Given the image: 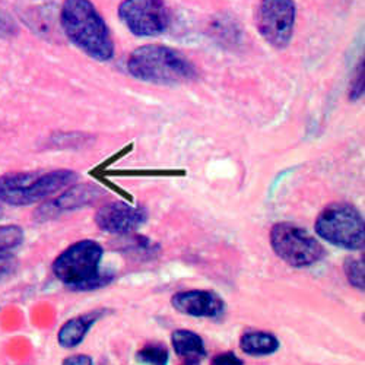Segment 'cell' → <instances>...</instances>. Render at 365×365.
I'll return each instance as SVG.
<instances>
[{"label":"cell","mask_w":365,"mask_h":365,"mask_svg":"<svg viewBox=\"0 0 365 365\" xmlns=\"http://www.w3.org/2000/svg\"><path fill=\"white\" fill-rule=\"evenodd\" d=\"M60 26L68 40L88 57L97 62H110L114 57L110 28L91 0H65Z\"/></svg>","instance_id":"6da1fadb"},{"label":"cell","mask_w":365,"mask_h":365,"mask_svg":"<svg viewBox=\"0 0 365 365\" xmlns=\"http://www.w3.org/2000/svg\"><path fill=\"white\" fill-rule=\"evenodd\" d=\"M104 249L94 240H82L69 246L53 262L54 277L72 291H93L108 285L114 275L101 269Z\"/></svg>","instance_id":"7a4b0ae2"},{"label":"cell","mask_w":365,"mask_h":365,"mask_svg":"<svg viewBox=\"0 0 365 365\" xmlns=\"http://www.w3.org/2000/svg\"><path fill=\"white\" fill-rule=\"evenodd\" d=\"M128 72L143 82L178 85L195 81L197 69L175 48L148 44L136 48L128 58Z\"/></svg>","instance_id":"3957f363"},{"label":"cell","mask_w":365,"mask_h":365,"mask_svg":"<svg viewBox=\"0 0 365 365\" xmlns=\"http://www.w3.org/2000/svg\"><path fill=\"white\" fill-rule=\"evenodd\" d=\"M78 180L72 170L8 173L0 177V202L9 206H29L47 200Z\"/></svg>","instance_id":"277c9868"},{"label":"cell","mask_w":365,"mask_h":365,"mask_svg":"<svg viewBox=\"0 0 365 365\" xmlns=\"http://www.w3.org/2000/svg\"><path fill=\"white\" fill-rule=\"evenodd\" d=\"M316 232L330 245L362 250L365 247V225L361 212L351 203L334 202L327 205L316 220Z\"/></svg>","instance_id":"5b68a950"},{"label":"cell","mask_w":365,"mask_h":365,"mask_svg":"<svg viewBox=\"0 0 365 365\" xmlns=\"http://www.w3.org/2000/svg\"><path fill=\"white\" fill-rule=\"evenodd\" d=\"M270 246L285 263L294 267H309L326 256L320 241L291 222H278L270 230Z\"/></svg>","instance_id":"8992f818"},{"label":"cell","mask_w":365,"mask_h":365,"mask_svg":"<svg viewBox=\"0 0 365 365\" xmlns=\"http://www.w3.org/2000/svg\"><path fill=\"white\" fill-rule=\"evenodd\" d=\"M297 19L294 0H260L256 12L259 34L273 48H287L292 40Z\"/></svg>","instance_id":"52a82bcc"},{"label":"cell","mask_w":365,"mask_h":365,"mask_svg":"<svg viewBox=\"0 0 365 365\" xmlns=\"http://www.w3.org/2000/svg\"><path fill=\"white\" fill-rule=\"evenodd\" d=\"M118 18L136 37H155L170 25V14L164 0H123Z\"/></svg>","instance_id":"ba28073f"},{"label":"cell","mask_w":365,"mask_h":365,"mask_svg":"<svg viewBox=\"0 0 365 365\" xmlns=\"http://www.w3.org/2000/svg\"><path fill=\"white\" fill-rule=\"evenodd\" d=\"M148 220V212L142 206L126 202H111L101 206L96 214V224L108 234L126 235L136 231Z\"/></svg>","instance_id":"9c48e42d"},{"label":"cell","mask_w":365,"mask_h":365,"mask_svg":"<svg viewBox=\"0 0 365 365\" xmlns=\"http://www.w3.org/2000/svg\"><path fill=\"white\" fill-rule=\"evenodd\" d=\"M103 195L104 190L96 185H72L62 195L40 206L36 217L40 221H48L65 214V212L78 210L81 207L93 205Z\"/></svg>","instance_id":"30bf717a"},{"label":"cell","mask_w":365,"mask_h":365,"mask_svg":"<svg viewBox=\"0 0 365 365\" xmlns=\"http://www.w3.org/2000/svg\"><path fill=\"white\" fill-rule=\"evenodd\" d=\"M171 306L181 314L203 319H215L224 314L225 302L224 299L212 291L190 289L181 291L173 295Z\"/></svg>","instance_id":"8fae6325"},{"label":"cell","mask_w":365,"mask_h":365,"mask_svg":"<svg viewBox=\"0 0 365 365\" xmlns=\"http://www.w3.org/2000/svg\"><path fill=\"white\" fill-rule=\"evenodd\" d=\"M104 314V312H91L68 320L57 333V342L62 348L71 349L81 345L91 330Z\"/></svg>","instance_id":"7c38bea8"},{"label":"cell","mask_w":365,"mask_h":365,"mask_svg":"<svg viewBox=\"0 0 365 365\" xmlns=\"http://www.w3.org/2000/svg\"><path fill=\"white\" fill-rule=\"evenodd\" d=\"M240 348L252 356H267L279 349V339L270 331L247 330L241 334Z\"/></svg>","instance_id":"4fadbf2b"},{"label":"cell","mask_w":365,"mask_h":365,"mask_svg":"<svg viewBox=\"0 0 365 365\" xmlns=\"http://www.w3.org/2000/svg\"><path fill=\"white\" fill-rule=\"evenodd\" d=\"M171 345L175 354L186 361H199L205 358L206 348L203 339L197 333L187 330V329H178L171 334Z\"/></svg>","instance_id":"5bb4252c"},{"label":"cell","mask_w":365,"mask_h":365,"mask_svg":"<svg viewBox=\"0 0 365 365\" xmlns=\"http://www.w3.org/2000/svg\"><path fill=\"white\" fill-rule=\"evenodd\" d=\"M136 358L145 365H168L170 351L163 344H149L138 352Z\"/></svg>","instance_id":"9a60e30c"},{"label":"cell","mask_w":365,"mask_h":365,"mask_svg":"<svg viewBox=\"0 0 365 365\" xmlns=\"http://www.w3.org/2000/svg\"><path fill=\"white\" fill-rule=\"evenodd\" d=\"M344 270L345 275L349 281V284L361 291L365 288V264L364 259H354L349 257L344 263Z\"/></svg>","instance_id":"2e32d148"},{"label":"cell","mask_w":365,"mask_h":365,"mask_svg":"<svg viewBox=\"0 0 365 365\" xmlns=\"http://www.w3.org/2000/svg\"><path fill=\"white\" fill-rule=\"evenodd\" d=\"M16 33H18L16 21L8 11L0 8V38H11L16 36Z\"/></svg>","instance_id":"e0dca14e"},{"label":"cell","mask_w":365,"mask_h":365,"mask_svg":"<svg viewBox=\"0 0 365 365\" xmlns=\"http://www.w3.org/2000/svg\"><path fill=\"white\" fill-rule=\"evenodd\" d=\"M362 94H364V58H361L358 68L355 69V78L349 89V98L352 101H356L359 97H362Z\"/></svg>","instance_id":"ac0fdd59"},{"label":"cell","mask_w":365,"mask_h":365,"mask_svg":"<svg viewBox=\"0 0 365 365\" xmlns=\"http://www.w3.org/2000/svg\"><path fill=\"white\" fill-rule=\"evenodd\" d=\"M18 267V260L9 253H0V282L8 279Z\"/></svg>","instance_id":"d6986e66"},{"label":"cell","mask_w":365,"mask_h":365,"mask_svg":"<svg viewBox=\"0 0 365 365\" xmlns=\"http://www.w3.org/2000/svg\"><path fill=\"white\" fill-rule=\"evenodd\" d=\"M210 365H245V362L234 352H222L214 356Z\"/></svg>","instance_id":"ffe728a7"},{"label":"cell","mask_w":365,"mask_h":365,"mask_svg":"<svg viewBox=\"0 0 365 365\" xmlns=\"http://www.w3.org/2000/svg\"><path fill=\"white\" fill-rule=\"evenodd\" d=\"M62 365H94V361L89 355L78 354V355H71L65 358Z\"/></svg>","instance_id":"44dd1931"},{"label":"cell","mask_w":365,"mask_h":365,"mask_svg":"<svg viewBox=\"0 0 365 365\" xmlns=\"http://www.w3.org/2000/svg\"><path fill=\"white\" fill-rule=\"evenodd\" d=\"M182 365H199V361H186Z\"/></svg>","instance_id":"7402d4cb"},{"label":"cell","mask_w":365,"mask_h":365,"mask_svg":"<svg viewBox=\"0 0 365 365\" xmlns=\"http://www.w3.org/2000/svg\"><path fill=\"white\" fill-rule=\"evenodd\" d=\"M0 217H2V210H0Z\"/></svg>","instance_id":"603a6c76"}]
</instances>
